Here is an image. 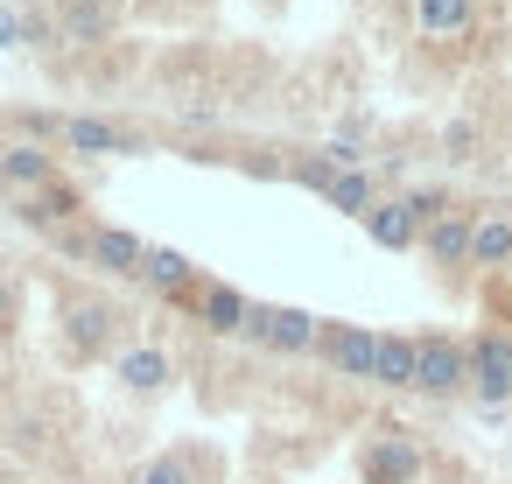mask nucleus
Here are the masks:
<instances>
[{
    "instance_id": "f257e3e1",
    "label": "nucleus",
    "mask_w": 512,
    "mask_h": 484,
    "mask_svg": "<svg viewBox=\"0 0 512 484\" xmlns=\"http://www.w3.org/2000/svg\"><path fill=\"white\" fill-rule=\"evenodd\" d=\"M246 337H253V344H267V351H281V358H302V351H316V344H323V316H309V309H274V302H253V316H246Z\"/></svg>"
},
{
    "instance_id": "f03ea898",
    "label": "nucleus",
    "mask_w": 512,
    "mask_h": 484,
    "mask_svg": "<svg viewBox=\"0 0 512 484\" xmlns=\"http://www.w3.org/2000/svg\"><path fill=\"white\" fill-rule=\"evenodd\" d=\"M463 386H470V344L428 330V337H421V365H414V393L449 400V393H463Z\"/></svg>"
},
{
    "instance_id": "7ed1b4c3",
    "label": "nucleus",
    "mask_w": 512,
    "mask_h": 484,
    "mask_svg": "<svg viewBox=\"0 0 512 484\" xmlns=\"http://www.w3.org/2000/svg\"><path fill=\"white\" fill-rule=\"evenodd\" d=\"M316 358H323L337 379H372V372H379V330H372V323H323Z\"/></svg>"
},
{
    "instance_id": "20e7f679",
    "label": "nucleus",
    "mask_w": 512,
    "mask_h": 484,
    "mask_svg": "<svg viewBox=\"0 0 512 484\" xmlns=\"http://www.w3.org/2000/svg\"><path fill=\"white\" fill-rule=\"evenodd\" d=\"M470 393L498 414L512 400V337L505 330H477L470 337Z\"/></svg>"
},
{
    "instance_id": "39448f33",
    "label": "nucleus",
    "mask_w": 512,
    "mask_h": 484,
    "mask_svg": "<svg viewBox=\"0 0 512 484\" xmlns=\"http://www.w3.org/2000/svg\"><path fill=\"white\" fill-rule=\"evenodd\" d=\"M71 253L78 260H92L99 274H113V281H134L141 267H148V246L134 239V232H120V225H92L85 239H71Z\"/></svg>"
},
{
    "instance_id": "423d86ee",
    "label": "nucleus",
    "mask_w": 512,
    "mask_h": 484,
    "mask_svg": "<svg viewBox=\"0 0 512 484\" xmlns=\"http://www.w3.org/2000/svg\"><path fill=\"white\" fill-rule=\"evenodd\" d=\"M428 470V456H421V442L407 435V428H379L372 435V449H365V484H414Z\"/></svg>"
},
{
    "instance_id": "0eeeda50",
    "label": "nucleus",
    "mask_w": 512,
    "mask_h": 484,
    "mask_svg": "<svg viewBox=\"0 0 512 484\" xmlns=\"http://www.w3.org/2000/svg\"><path fill=\"white\" fill-rule=\"evenodd\" d=\"M0 176H8V190L36 197V190L57 183V155H50L43 141H8V148H0Z\"/></svg>"
},
{
    "instance_id": "6e6552de",
    "label": "nucleus",
    "mask_w": 512,
    "mask_h": 484,
    "mask_svg": "<svg viewBox=\"0 0 512 484\" xmlns=\"http://www.w3.org/2000/svg\"><path fill=\"white\" fill-rule=\"evenodd\" d=\"M57 141H64L71 155H134V148H141L127 127H113V120H92V113H71Z\"/></svg>"
},
{
    "instance_id": "1a4fd4ad",
    "label": "nucleus",
    "mask_w": 512,
    "mask_h": 484,
    "mask_svg": "<svg viewBox=\"0 0 512 484\" xmlns=\"http://www.w3.org/2000/svg\"><path fill=\"white\" fill-rule=\"evenodd\" d=\"M470 267H484V274L512 267V211H505V204H484V211H477V232H470Z\"/></svg>"
},
{
    "instance_id": "9d476101",
    "label": "nucleus",
    "mask_w": 512,
    "mask_h": 484,
    "mask_svg": "<svg viewBox=\"0 0 512 484\" xmlns=\"http://www.w3.org/2000/svg\"><path fill=\"white\" fill-rule=\"evenodd\" d=\"M470 232H477V211H442L421 232V246H428L435 267H470Z\"/></svg>"
},
{
    "instance_id": "9b49d317",
    "label": "nucleus",
    "mask_w": 512,
    "mask_h": 484,
    "mask_svg": "<svg viewBox=\"0 0 512 484\" xmlns=\"http://www.w3.org/2000/svg\"><path fill=\"white\" fill-rule=\"evenodd\" d=\"M246 316H253V302H246L239 288H225V281L197 288V323H204L211 337H246Z\"/></svg>"
},
{
    "instance_id": "f8f14e48",
    "label": "nucleus",
    "mask_w": 512,
    "mask_h": 484,
    "mask_svg": "<svg viewBox=\"0 0 512 484\" xmlns=\"http://www.w3.org/2000/svg\"><path fill=\"white\" fill-rule=\"evenodd\" d=\"M113 22H120V8L113 0H64V15H57V43H106L113 36Z\"/></svg>"
},
{
    "instance_id": "ddd939ff",
    "label": "nucleus",
    "mask_w": 512,
    "mask_h": 484,
    "mask_svg": "<svg viewBox=\"0 0 512 484\" xmlns=\"http://www.w3.org/2000/svg\"><path fill=\"white\" fill-rule=\"evenodd\" d=\"M414 365H421V337L379 330V372H372V386H393V393H407V386H414Z\"/></svg>"
},
{
    "instance_id": "4468645a",
    "label": "nucleus",
    "mask_w": 512,
    "mask_h": 484,
    "mask_svg": "<svg viewBox=\"0 0 512 484\" xmlns=\"http://www.w3.org/2000/svg\"><path fill=\"white\" fill-rule=\"evenodd\" d=\"M365 232H372V246H386V253H407V246H421V225H414V211H407L400 197H386V204H372V218H365Z\"/></svg>"
},
{
    "instance_id": "2eb2a0df",
    "label": "nucleus",
    "mask_w": 512,
    "mask_h": 484,
    "mask_svg": "<svg viewBox=\"0 0 512 484\" xmlns=\"http://www.w3.org/2000/svg\"><path fill=\"white\" fill-rule=\"evenodd\" d=\"M477 0H414V29L421 36H470Z\"/></svg>"
},
{
    "instance_id": "dca6fc26",
    "label": "nucleus",
    "mask_w": 512,
    "mask_h": 484,
    "mask_svg": "<svg viewBox=\"0 0 512 484\" xmlns=\"http://www.w3.org/2000/svg\"><path fill=\"white\" fill-rule=\"evenodd\" d=\"M141 281H148V288H162V295H190L197 267H190L176 246H148V267H141Z\"/></svg>"
},
{
    "instance_id": "f3484780",
    "label": "nucleus",
    "mask_w": 512,
    "mask_h": 484,
    "mask_svg": "<svg viewBox=\"0 0 512 484\" xmlns=\"http://www.w3.org/2000/svg\"><path fill=\"white\" fill-rule=\"evenodd\" d=\"M113 330H120V316H113L106 302H71V344H78V351H106Z\"/></svg>"
},
{
    "instance_id": "a211bd4d",
    "label": "nucleus",
    "mask_w": 512,
    "mask_h": 484,
    "mask_svg": "<svg viewBox=\"0 0 512 484\" xmlns=\"http://www.w3.org/2000/svg\"><path fill=\"white\" fill-rule=\"evenodd\" d=\"M330 211H344V218H372V204H379V190H372V176L365 169H337V183H330V197H323Z\"/></svg>"
},
{
    "instance_id": "6ab92c4d",
    "label": "nucleus",
    "mask_w": 512,
    "mask_h": 484,
    "mask_svg": "<svg viewBox=\"0 0 512 484\" xmlns=\"http://www.w3.org/2000/svg\"><path fill=\"white\" fill-rule=\"evenodd\" d=\"M78 211H85V197H78L71 183H50V190L22 197V218H29V225H64V218H78Z\"/></svg>"
},
{
    "instance_id": "aec40b11",
    "label": "nucleus",
    "mask_w": 512,
    "mask_h": 484,
    "mask_svg": "<svg viewBox=\"0 0 512 484\" xmlns=\"http://www.w3.org/2000/svg\"><path fill=\"white\" fill-rule=\"evenodd\" d=\"M120 379L134 393H155V386H169V358L155 344H134V351H120Z\"/></svg>"
},
{
    "instance_id": "412c9836",
    "label": "nucleus",
    "mask_w": 512,
    "mask_h": 484,
    "mask_svg": "<svg viewBox=\"0 0 512 484\" xmlns=\"http://www.w3.org/2000/svg\"><path fill=\"white\" fill-rule=\"evenodd\" d=\"M288 176H295L302 190H316V197H330V183H337V162H330V155H302V162H295Z\"/></svg>"
},
{
    "instance_id": "4be33fe9",
    "label": "nucleus",
    "mask_w": 512,
    "mask_h": 484,
    "mask_svg": "<svg viewBox=\"0 0 512 484\" xmlns=\"http://www.w3.org/2000/svg\"><path fill=\"white\" fill-rule=\"evenodd\" d=\"M400 204L414 211V225H421V232H428V225H435L442 211H456V204H449V190H435V183H428V190H407Z\"/></svg>"
},
{
    "instance_id": "5701e85b",
    "label": "nucleus",
    "mask_w": 512,
    "mask_h": 484,
    "mask_svg": "<svg viewBox=\"0 0 512 484\" xmlns=\"http://www.w3.org/2000/svg\"><path fill=\"white\" fill-rule=\"evenodd\" d=\"M134 484H197V477H190V463H183V456H155V463H141V477H134Z\"/></svg>"
},
{
    "instance_id": "b1692460",
    "label": "nucleus",
    "mask_w": 512,
    "mask_h": 484,
    "mask_svg": "<svg viewBox=\"0 0 512 484\" xmlns=\"http://www.w3.org/2000/svg\"><path fill=\"white\" fill-rule=\"evenodd\" d=\"M470 148H477V127H470V120H449V127H442V155H449V162H470Z\"/></svg>"
},
{
    "instance_id": "393cba45",
    "label": "nucleus",
    "mask_w": 512,
    "mask_h": 484,
    "mask_svg": "<svg viewBox=\"0 0 512 484\" xmlns=\"http://www.w3.org/2000/svg\"><path fill=\"white\" fill-rule=\"evenodd\" d=\"M323 155H330V162H337V169H365V148H358V141H351V134H337V141H330V148H323Z\"/></svg>"
},
{
    "instance_id": "a878e982",
    "label": "nucleus",
    "mask_w": 512,
    "mask_h": 484,
    "mask_svg": "<svg viewBox=\"0 0 512 484\" xmlns=\"http://www.w3.org/2000/svg\"><path fill=\"white\" fill-rule=\"evenodd\" d=\"M0 50H22V15L0 8Z\"/></svg>"
},
{
    "instance_id": "bb28decb",
    "label": "nucleus",
    "mask_w": 512,
    "mask_h": 484,
    "mask_svg": "<svg viewBox=\"0 0 512 484\" xmlns=\"http://www.w3.org/2000/svg\"><path fill=\"white\" fill-rule=\"evenodd\" d=\"M15 302H22V288H15V274H8V267H0V323L15 316Z\"/></svg>"
},
{
    "instance_id": "cd10ccee",
    "label": "nucleus",
    "mask_w": 512,
    "mask_h": 484,
    "mask_svg": "<svg viewBox=\"0 0 512 484\" xmlns=\"http://www.w3.org/2000/svg\"><path fill=\"white\" fill-rule=\"evenodd\" d=\"M0 190H8V176H0Z\"/></svg>"
}]
</instances>
